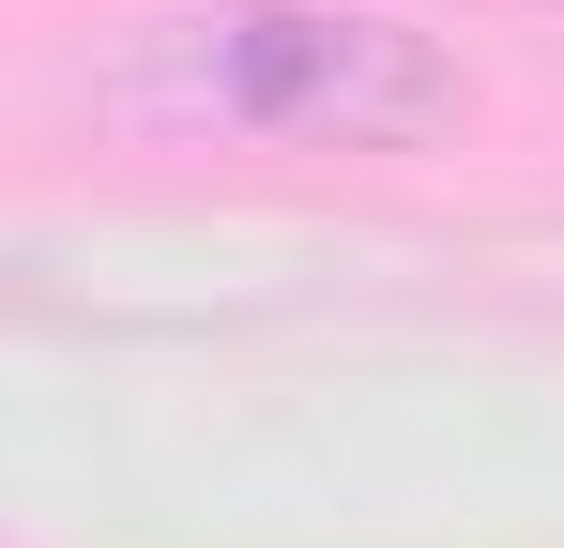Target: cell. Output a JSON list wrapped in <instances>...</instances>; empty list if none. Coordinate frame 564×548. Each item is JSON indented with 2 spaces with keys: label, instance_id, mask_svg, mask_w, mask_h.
<instances>
[{
  "label": "cell",
  "instance_id": "6da1fadb",
  "mask_svg": "<svg viewBox=\"0 0 564 548\" xmlns=\"http://www.w3.org/2000/svg\"><path fill=\"white\" fill-rule=\"evenodd\" d=\"M198 91L290 153H412L458 122V62L397 15H321V0H245L198 31Z\"/></svg>",
  "mask_w": 564,
  "mask_h": 548
}]
</instances>
